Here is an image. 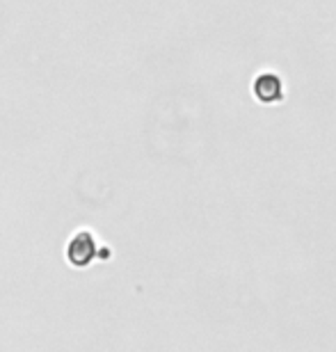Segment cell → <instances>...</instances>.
<instances>
[{
  "instance_id": "cell-2",
  "label": "cell",
  "mask_w": 336,
  "mask_h": 352,
  "mask_svg": "<svg viewBox=\"0 0 336 352\" xmlns=\"http://www.w3.org/2000/svg\"><path fill=\"white\" fill-rule=\"evenodd\" d=\"M99 256V248L89 231H78L67 245V261L74 267H87Z\"/></svg>"
},
{
  "instance_id": "cell-1",
  "label": "cell",
  "mask_w": 336,
  "mask_h": 352,
  "mask_svg": "<svg viewBox=\"0 0 336 352\" xmlns=\"http://www.w3.org/2000/svg\"><path fill=\"white\" fill-rule=\"evenodd\" d=\"M251 94L261 105H277L284 101L286 87L282 76L275 72H261L251 80Z\"/></svg>"
}]
</instances>
